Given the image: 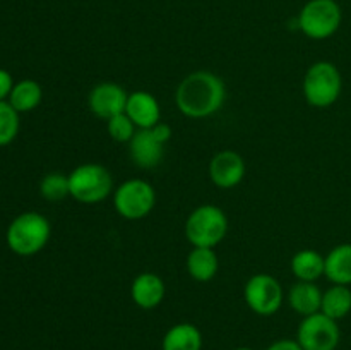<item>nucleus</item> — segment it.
I'll return each instance as SVG.
<instances>
[{"mask_svg":"<svg viewBox=\"0 0 351 350\" xmlns=\"http://www.w3.org/2000/svg\"><path fill=\"white\" fill-rule=\"evenodd\" d=\"M226 86L219 75L209 71H195L185 75L175 91L177 108L189 119H206L223 108Z\"/></svg>","mask_w":351,"mask_h":350,"instance_id":"obj_1","label":"nucleus"},{"mask_svg":"<svg viewBox=\"0 0 351 350\" xmlns=\"http://www.w3.org/2000/svg\"><path fill=\"white\" fill-rule=\"evenodd\" d=\"M51 225L41 213L26 211L10 222L5 240L9 249L17 256H33L48 244Z\"/></svg>","mask_w":351,"mask_h":350,"instance_id":"obj_2","label":"nucleus"},{"mask_svg":"<svg viewBox=\"0 0 351 350\" xmlns=\"http://www.w3.org/2000/svg\"><path fill=\"white\" fill-rule=\"evenodd\" d=\"M305 102L319 110L329 108L343 93V75L332 62L319 60L307 69L304 75Z\"/></svg>","mask_w":351,"mask_h":350,"instance_id":"obj_3","label":"nucleus"},{"mask_svg":"<svg viewBox=\"0 0 351 350\" xmlns=\"http://www.w3.org/2000/svg\"><path fill=\"white\" fill-rule=\"evenodd\" d=\"M69 185H71V198L82 205H98L115 191L113 177L108 168L95 161L75 167L69 174Z\"/></svg>","mask_w":351,"mask_h":350,"instance_id":"obj_4","label":"nucleus"},{"mask_svg":"<svg viewBox=\"0 0 351 350\" xmlns=\"http://www.w3.org/2000/svg\"><path fill=\"white\" fill-rule=\"evenodd\" d=\"M228 216L215 205H201L185 220V237L192 247H213L228 233Z\"/></svg>","mask_w":351,"mask_h":350,"instance_id":"obj_5","label":"nucleus"},{"mask_svg":"<svg viewBox=\"0 0 351 350\" xmlns=\"http://www.w3.org/2000/svg\"><path fill=\"white\" fill-rule=\"evenodd\" d=\"M343 23V10L336 0H308L297 17L298 30L315 41L335 36Z\"/></svg>","mask_w":351,"mask_h":350,"instance_id":"obj_6","label":"nucleus"},{"mask_svg":"<svg viewBox=\"0 0 351 350\" xmlns=\"http://www.w3.org/2000/svg\"><path fill=\"white\" fill-rule=\"evenodd\" d=\"M154 205H156V191L144 178H129L113 191L115 211L130 222L149 216Z\"/></svg>","mask_w":351,"mask_h":350,"instance_id":"obj_7","label":"nucleus"},{"mask_svg":"<svg viewBox=\"0 0 351 350\" xmlns=\"http://www.w3.org/2000/svg\"><path fill=\"white\" fill-rule=\"evenodd\" d=\"M171 127L160 122L149 129H137L129 143V154L139 168H154L165 156V146L171 139Z\"/></svg>","mask_w":351,"mask_h":350,"instance_id":"obj_8","label":"nucleus"},{"mask_svg":"<svg viewBox=\"0 0 351 350\" xmlns=\"http://www.w3.org/2000/svg\"><path fill=\"white\" fill-rule=\"evenodd\" d=\"M243 299L257 316H273L283 305L285 292L278 278L269 273H257L247 280Z\"/></svg>","mask_w":351,"mask_h":350,"instance_id":"obj_9","label":"nucleus"},{"mask_svg":"<svg viewBox=\"0 0 351 350\" xmlns=\"http://www.w3.org/2000/svg\"><path fill=\"white\" fill-rule=\"evenodd\" d=\"M297 342L304 350H336L341 342L338 321L322 312L302 319L297 329Z\"/></svg>","mask_w":351,"mask_h":350,"instance_id":"obj_10","label":"nucleus"},{"mask_svg":"<svg viewBox=\"0 0 351 350\" xmlns=\"http://www.w3.org/2000/svg\"><path fill=\"white\" fill-rule=\"evenodd\" d=\"M129 93L125 88L112 81L96 84L88 95V106L93 115L101 120H110L125 112Z\"/></svg>","mask_w":351,"mask_h":350,"instance_id":"obj_11","label":"nucleus"},{"mask_svg":"<svg viewBox=\"0 0 351 350\" xmlns=\"http://www.w3.org/2000/svg\"><path fill=\"white\" fill-rule=\"evenodd\" d=\"M245 160L232 150L218 151L209 161V178L219 189H233L245 178Z\"/></svg>","mask_w":351,"mask_h":350,"instance_id":"obj_12","label":"nucleus"},{"mask_svg":"<svg viewBox=\"0 0 351 350\" xmlns=\"http://www.w3.org/2000/svg\"><path fill=\"white\" fill-rule=\"evenodd\" d=\"M165 294H167V285H165L163 278L153 271L139 273L130 285L132 302L137 307L146 309V311L158 307L163 302Z\"/></svg>","mask_w":351,"mask_h":350,"instance_id":"obj_13","label":"nucleus"},{"mask_svg":"<svg viewBox=\"0 0 351 350\" xmlns=\"http://www.w3.org/2000/svg\"><path fill=\"white\" fill-rule=\"evenodd\" d=\"M125 113L136 124L137 129H149L161 122L160 103L151 93L143 91V89L129 93Z\"/></svg>","mask_w":351,"mask_h":350,"instance_id":"obj_14","label":"nucleus"},{"mask_svg":"<svg viewBox=\"0 0 351 350\" xmlns=\"http://www.w3.org/2000/svg\"><path fill=\"white\" fill-rule=\"evenodd\" d=\"M288 304L302 318L321 312L322 290L315 281H295L288 292Z\"/></svg>","mask_w":351,"mask_h":350,"instance_id":"obj_15","label":"nucleus"},{"mask_svg":"<svg viewBox=\"0 0 351 350\" xmlns=\"http://www.w3.org/2000/svg\"><path fill=\"white\" fill-rule=\"evenodd\" d=\"M185 268L192 280L201 283L211 281L219 270L218 254L213 247H192L185 259Z\"/></svg>","mask_w":351,"mask_h":350,"instance_id":"obj_16","label":"nucleus"},{"mask_svg":"<svg viewBox=\"0 0 351 350\" xmlns=\"http://www.w3.org/2000/svg\"><path fill=\"white\" fill-rule=\"evenodd\" d=\"M324 277L332 285H351V244H338L326 254Z\"/></svg>","mask_w":351,"mask_h":350,"instance_id":"obj_17","label":"nucleus"},{"mask_svg":"<svg viewBox=\"0 0 351 350\" xmlns=\"http://www.w3.org/2000/svg\"><path fill=\"white\" fill-rule=\"evenodd\" d=\"M290 268L298 281H315L324 277L326 256H322L319 250L302 249L293 254Z\"/></svg>","mask_w":351,"mask_h":350,"instance_id":"obj_18","label":"nucleus"},{"mask_svg":"<svg viewBox=\"0 0 351 350\" xmlns=\"http://www.w3.org/2000/svg\"><path fill=\"white\" fill-rule=\"evenodd\" d=\"M163 350H202V333L192 323L173 325L163 336Z\"/></svg>","mask_w":351,"mask_h":350,"instance_id":"obj_19","label":"nucleus"},{"mask_svg":"<svg viewBox=\"0 0 351 350\" xmlns=\"http://www.w3.org/2000/svg\"><path fill=\"white\" fill-rule=\"evenodd\" d=\"M41 100H43V89H41L40 82H36L34 79H23L19 82H14V88L7 102L19 113H27L38 108Z\"/></svg>","mask_w":351,"mask_h":350,"instance_id":"obj_20","label":"nucleus"},{"mask_svg":"<svg viewBox=\"0 0 351 350\" xmlns=\"http://www.w3.org/2000/svg\"><path fill=\"white\" fill-rule=\"evenodd\" d=\"M321 312L335 321L346 318L351 312V288L348 285H331L322 292Z\"/></svg>","mask_w":351,"mask_h":350,"instance_id":"obj_21","label":"nucleus"},{"mask_svg":"<svg viewBox=\"0 0 351 350\" xmlns=\"http://www.w3.org/2000/svg\"><path fill=\"white\" fill-rule=\"evenodd\" d=\"M41 198L48 202H60L71 196V185H69V175L62 172H50L45 175L40 182Z\"/></svg>","mask_w":351,"mask_h":350,"instance_id":"obj_22","label":"nucleus"},{"mask_svg":"<svg viewBox=\"0 0 351 350\" xmlns=\"http://www.w3.org/2000/svg\"><path fill=\"white\" fill-rule=\"evenodd\" d=\"M19 134V112L9 102H0V146H7Z\"/></svg>","mask_w":351,"mask_h":350,"instance_id":"obj_23","label":"nucleus"},{"mask_svg":"<svg viewBox=\"0 0 351 350\" xmlns=\"http://www.w3.org/2000/svg\"><path fill=\"white\" fill-rule=\"evenodd\" d=\"M106 127H108V134L113 141L117 143H130V139L134 137V134L137 132V127L132 120L129 119L125 112L115 115L113 119L106 120Z\"/></svg>","mask_w":351,"mask_h":350,"instance_id":"obj_24","label":"nucleus"},{"mask_svg":"<svg viewBox=\"0 0 351 350\" xmlns=\"http://www.w3.org/2000/svg\"><path fill=\"white\" fill-rule=\"evenodd\" d=\"M14 88V79L10 72L5 69H0V102H7L9 100L10 91Z\"/></svg>","mask_w":351,"mask_h":350,"instance_id":"obj_25","label":"nucleus"},{"mask_svg":"<svg viewBox=\"0 0 351 350\" xmlns=\"http://www.w3.org/2000/svg\"><path fill=\"white\" fill-rule=\"evenodd\" d=\"M266 350H304V349H302L300 343H298L297 340L283 338V340H276L274 343H271Z\"/></svg>","mask_w":351,"mask_h":350,"instance_id":"obj_26","label":"nucleus"},{"mask_svg":"<svg viewBox=\"0 0 351 350\" xmlns=\"http://www.w3.org/2000/svg\"><path fill=\"white\" fill-rule=\"evenodd\" d=\"M235 350H254V349H249V347H239V349H235Z\"/></svg>","mask_w":351,"mask_h":350,"instance_id":"obj_27","label":"nucleus"}]
</instances>
